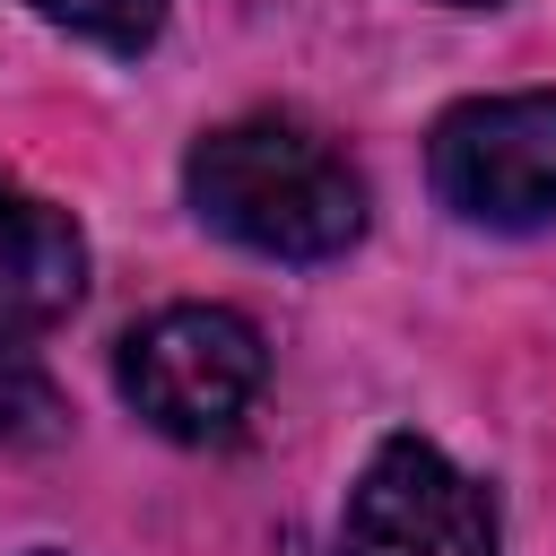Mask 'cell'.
I'll use <instances>...</instances> for the list:
<instances>
[{
  "mask_svg": "<svg viewBox=\"0 0 556 556\" xmlns=\"http://www.w3.org/2000/svg\"><path fill=\"white\" fill-rule=\"evenodd\" d=\"M182 191L200 226L261 261H339L365 235V174L295 113H243L200 130L182 156Z\"/></svg>",
  "mask_w": 556,
  "mask_h": 556,
  "instance_id": "6da1fadb",
  "label": "cell"
},
{
  "mask_svg": "<svg viewBox=\"0 0 556 556\" xmlns=\"http://www.w3.org/2000/svg\"><path fill=\"white\" fill-rule=\"evenodd\" d=\"M113 382L165 443H235L269 382V348L235 304H165L122 339Z\"/></svg>",
  "mask_w": 556,
  "mask_h": 556,
  "instance_id": "7a4b0ae2",
  "label": "cell"
},
{
  "mask_svg": "<svg viewBox=\"0 0 556 556\" xmlns=\"http://www.w3.org/2000/svg\"><path fill=\"white\" fill-rule=\"evenodd\" d=\"M426 182L452 217L486 235L556 226V87L443 104L426 130Z\"/></svg>",
  "mask_w": 556,
  "mask_h": 556,
  "instance_id": "3957f363",
  "label": "cell"
},
{
  "mask_svg": "<svg viewBox=\"0 0 556 556\" xmlns=\"http://www.w3.org/2000/svg\"><path fill=\"white\" fill-rule=\"evenodd\" d=\"M339 556H504L495 495L426 434H382L348 486Z\"/></svg>",
  "mask_w": 556,
  "mask_h": 556,
  "instance_id": "277c9868",
  "label": "cell"
},
{
  "mask_svg": "<svg viewBox=\"0 0 556 556\" xmlns=\"http://www.w3.org/2000/svg\"><path fill=\"white\" fill-rule=\"evenodd\" d=\"M87 295V235L70 208L17 191L0 174V304L17 321H61Z\"/></svg>",
  "mask_w": 556,
  "mask_h": 556,
  "instance_id": "5b68a950",
  "label": "cell"
},
{
  "mask_svg": "<svg viewBox=\"0 0 556 556\" xmlns=\"http://www.w3.org/2000/svg\"><path fill=\"white\" fill-rule=\"evenodd\" d=\"M26 330L35 321H17L0 304V452H52L70 434V400H61V382Z\"/></svg>",
  "mask_w": 556,
  "mask_h": 556,
  "instance_id": "8992f818",
  "label": "cell"
},
{
  "mask_svg": "<svg viewBox=\"0 0 556 556\" xmlns=\"http://www.w3.org/2000/svg\"><path fill=\"white\" fill-rule=\"evenodd\" d=\"M26 9L78 43H104V52H148L165 35V0H26Z\"/></svg>",
  "mask_w": 556,
  "mask_h": 556,
  "instance_id": "52a82bcc",
  "label": "cell"
},
{
  "mask_svg": "<svg viewBox=\"0 0 556 556\" xmlns=\"http://www.w3.org/2000/svg\"><path fill=\"white\" fill-rule=\"evenodd\" d=\"M443 9H504V0H443Z\"/></svg>",
  "mask_w": 556,
  "mask_h": 556,
  "instance_id": "ba28073f",
  "label": "cell"
},
{
  "mask_svg": "<svg viewBox=\"0 0 556 556\" xmlns=\"http://www.w3.org/2000/svg\"><path fill=\"white\" fill-rule=\"evenodd\" d=\"M26 556H61V547H26Z\"/></svg>",
  "mask_w": 556,
  "mask_h": 556,
  "instance_id": "9c48e42d",
  "label": "cell"
}]
</instances>
